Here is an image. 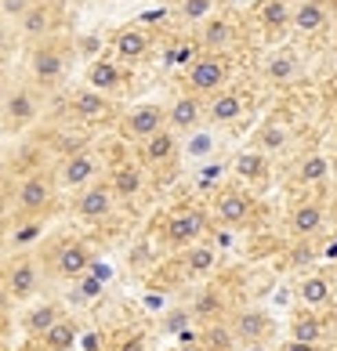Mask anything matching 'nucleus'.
Listing matches in <instances>:
<instances>
[{
  "mask_svg": "<svg viewBox=\"0 0 337 351\" xmlns=\"http://www.w3.org/2000/svg\"><path fill=\"white\" fill-rule=\"evenodd\" d=\"M229 73H232V62L229 55H203L200 58H192L189 62V69H185V84H189V95H218V90L225 87L229 80Z\"/></svg>",
  "mask_w": 337,
  "mask_h": 351,
  "instance_id": "obj_1",
  "label": "nucleus"
},
{
  "mask_svg": "<svg viewBox=\"0 0 337 351\" xmlns=\"http://www.w3.org/2000/svg\"><path fill=\"white\" fill-rule=\"evenodd\" d=\"M98 171H102L98 156L91 152V149H76V152H69L66 160L58 163V171H55V178H51V181H55L58 189H66V192H80L87 185H95Z\"/></svg>",
  "mask_w": 337,
  "mask_h": 351,
  "instance_id": "obj_2",
  "label": "nucleus"
},
{
  "mask_svg": "<svg viewBox=\"0 0 337 351\" xmlns=\"http://www.w3.org/2000/svg\"><path fill=\"white\" fill-rule=\"evenodd\" d=\"M207 232V214L196 210V206H181L167 217L163 225V243L171 246V250H189L192 243H200Z\"/></svg>",
  "mask_w": 337,
  "mask_h": 351,
  "instance_id": "obj_3",
  "label": "nucleus"
},
{
  "mask_svg": "<svg viewBox=\"0 0 337 351\" xmlns=\"http://www.w3.org/2000/svg\"><path fill=\"white\" fill-rule=\"evenodd\" d=\"M66 69H69V55L55 40H40V44L30 51V76L40 87L58 84L62 76H66Z\"/></svg>",
  "mask_w": 337,
  "mask_h": 351,
  "instance_id": "obj_4",
  "label": "nucleus"
},
{
  "mask_svg": "<svg viewBox=\"0 0 337 351\" xmlns=\"http://www.w3.org/2000/svg\"><path fill=\"white\" fill-rule=\"evenodd\" d=\"M167 127V116H163V106H156V101H146V106H135L124 112L120 120V134L127 141H135V145H141V141H149L152 134H160Z\"/></svg>",
  "mask_w": 337,
  "mask_h": 351,
  "instance_id": "obj_5",
  "label": "nucleus"
},
{
  "mask_svg": "<svg viewBox=\"0 0 337 351\" xmlns=\"http://www.w3.org/2000/svg\"><path fill=\"white\" fill-rule=\"evenodd\" d=\"M55 199V181L47 174H25L15 189V210L22 217H40Z\"/></svg>",
  "mask_w": 337,
  "mask_h": 351,
  "instance_id": "obj_6",
  "label": "nucleus"
},
{
  "mask_svg": "<svg viewBox=\"0 0 337 351\" xmlns=\"http://www.w3.org/2000/svg\"><path fill=\"white\" fill-rule=\"evenodd\" d=\"M4 290L11 301H30V297L40 290V265L33 257H15L11 265H4Z\"/></svg>",
  "mask_w": 337,
  "mask_h": 351,
  "instance_id": "obj_7",
  "label": "nucleus"
},
{
  "mask_svg": "<svg viewBox=\"0 0 337 351\" xmlns=\"http://www.w3.org/2000/svg\"><path fill=\"white\" fill-rule=\"evenodd\" d=\"M73 210L80 221H106L116 210V196H113L109 181H95V185L80 189L73 199Z\"/></svg>",
  "mask_w": 337,
  "mask_h": 351,
  "instance_id": "obj_8",
  "label": "nucleus"
},
{
  "mask_svg": "<svg viewBox=\"0 0 337 351\" xmlns=\"http://www.w3.org/2000/svg\"><path fill=\"white\" fill-rule=\"evenodd\" d=\"M91 250H87V243H80V239H66V243H58V250H55V257H51V271H55L58 279H80L84 271L91 268Z\"/></svg>",
  "mask_w": 337,
  "mask_h": 351,
  "instance_id": "obj_9",
  "label": "nucleus"
},
{
  "mask_svg": "<svg viewBox=\"0 0 337 351\" xmlns=\"http://www.w3.org/2000/svg\"><path fill=\"white\" fill-rule=\"evenodd\" d=\"M163 116H167V131L189 134V131H196V127H203V101L196 95H178L171 106L163 109Z\"/></svg>",
  "mask_w": 337,
  "mask_h": 351,
  "instance_id": "obj_10",
  "label": "nucleus"
},
{
  "mask_svg": "<svg viewBox=\"0 0 337 351\" xmlns=\"http://www.w3.org/2000/svg\"><path fill=\"white\" fill-rule=\"evenodd\" d=\"M243 112H247V98H243V90H229V87H222L218 95H211V101L203 106V116H207L214 127L236 123Z\"/></svg>",
  "mask_w": 337,
  "mask_h": 351,
  "instance_id": "obj_11",
  "label": "nucleus"
},
{
  "mask_svg": "<svg viewBox=\"0 0 337 351\" xmlns=\"http://www.w3.org/2000/svg\"><path fill=\"white\" fill-rule=\"evenodd\" d=\"M69 112L84 123H98L113 112V101H109V95H98V90H91V87H80V90L69 95Z\"/></svg>",
  "mask_w": 337,
  "mask_h": 351,
  "instance_id": "obj_12",
  "label": "nucleus"
},
{
  "mask_svg": "<svg viewBox=\"0 0 337 351\" xmlns=\"http://www.w3.org/2000/svg\"><path fill=\"white\" fill-rule=\"evenodd\" d=\"M251 199L243 196V192L236 189H225V192H218V199H214V217H218V225H229V228H236V225H247L251 221Z\"/></svg>",
  "mask_w": 337,
  "mask_h": 351,
  "instance_id": "obj_13",
  "label": "nucleus"
},
{
  "mask_svg": "<svg viewBox=\"0 0 337 351\" xmlns=\"http://www.w3.org/2000/svg\"><path fill=\"white\" fill-rule=\"evenodd\" d=\"M290 25L297 33H323L330 25V4L327 0H301L297 8H290Z\"/></svg>",
  "mask_w": 337,
  "mask_h": 351,
  "instance_id": "obj_14",
  "label": "nucleus"
},
{
  "mask_svg": "<svg viewBox=\"0 0 337 351\" xmlns=\"http://www.w3.org/2000/svg\"><path fill=\"white\" fill-rule=\"evenodd\" d=\"M15 25H19L22 36H30V40H47L51 29H55V4H51V0H36Z\"/></svg>",
  "mask_w": 337,
  "mask_h": 351,
  "instance_id": "obj_15",
  "label": "nucleus"
},
{
  "mask_svg": "<svg viewBox=\"0 0 337 351\" xmlns=\"http://www.w3.org/2000/svg\"><path fill=\"white\" fill-rule=\"evenodd\" d=\"M268 326H272V319L265 311L251 308V311H240V315L232 319V337H236L240 344H265Z\"/></svg>",
  "mask_w": 337,
  "mask_h": 351,
  "instance_id": "obj_16",
  "label": "nucleus"
},
{
  "mask_svg": "<svg viewBox=\"0 0 337 351\" xmlns=\"http://www.w3.org/2000/svg\"><path fill=\"white\" fill-rule=\"evenodd\" d=\"M36 112H40V101H36V95L25 90V87L11 90V95L4 98V120L11 127H30L36 120Z\"/></svg>",
  "mask_w": 337,
  "mask_h": 351,
  "instance_id": "obj_17",
  "label": "nucleus"
},
{
  "mask_svg": "<svg viewBox=\"0 0 337 351\" xmlns=\"http://www.w3.org/2000/svg\"><path fill=\"white\" fill-rule=\"evenodd\" d=\"M149 44H152V36L146 29H138V25H127V29L113 36V51L120 62H141L149 55Z\"/></svg>",
  "mask_w": 337,
  "mask_h": 351,
  "instance_id": "obj_18",
  "label": "nucleus"
},
{
  "mask_svg": "<svg viewBox=\"0 0 337 351\" xmlns=\"http://www.w3.org/2000/svg\"><path fill=\"white\" fill-rule=\"evenodd\" d=\"M87 87L98 90V95H113V90H120V87H124V69H120V62H113V58H95V62L87 66Z\"/></svg>",
  "mask_w": 337,
  "mask_h": 351,
  "instance_id": "obj_19",
  "label": "nucleus"
},
{
  "mask_svg": "<svg viewBox=\"0 0 337 351\" xmlns=\"http://www.w3.org/2000/svg\"><path fill=\"white\" fill-rule=\"evenodd\" d=\"M178 149H181L178 134L163 127L160 134H152L149 141H141V163H146V167H163V163H171L178 156Z\"/></svg>",
  "mask_w": 337,
  "mask_h": 351,
  "instance_id": "obj_20",
  "label": "nucleus"
},
{
  "mask_svg": "<svg viewBox=\"0 0 337 351\" xmlns=\"http://www.w3.org/2000/svg\"><path fill=\"white\" fill-rule=\"evenodd\" d=\"M109 189H113L116 199H135L138 192L146 189V174H141L138 163H120V167H113V174H109Z\"/></svg>",
  "mask_w": 337,
  "mask_h": 351,
  "instance_id": "obj_21",
  "label": "nucleus"
},
{
  "mask_svg": "<svg viewBox=\"0 0 337 351\" xmlns=\"http://www.w3.org/2000/svg\"><path fill=\"white\" fill-rule=\"evenodd\" d=\"M181 268L189 271V276H211L218 268V250L211 243H192L189 250H181Z\"/></svg>",
  "mask_w": 337,
  "mask_h": 351,
  "instance_id": "obj_22",
  "label": "nucleus"
},
{
  "mask_svg": "<svg viewBox=\"0 0 337 351\" xmlns=\"http://www.w3.org/2000/svg\"><path fill=\"white\" fill-rule=\"evenodd\" d=\"M229 171L236 174L240 181H257V178H265L268 160H265V152H257V149H243V152L232 156Z\"/></svg>",
  "mask_w": 337,
  "mask_h": 351,
  "instance_id": "obj_23",
  "label": "nucleus"
},
{
  "mask_svg": "<svg viewBox=\"0 0 337 351\" xmlns=\"http://www.w3.org/2000/svg\"><path fill=\"white\" fill-rule=\"evenodd\" d=\"M323 221H327V214H323L319 203H301V206H294V214H290V228H294V236L308 239L323 228Z\"/></svg>",
  "mask_w": 337,
  "mask_h": 351,
  "instance_id": "obj_24",
  "label": "nucleus"
},
{
  "mask_svg": "<svg viewBox=\"0 0 337 351\" xmlns=\"http://www.w3.org/2000/svg\"><path fill=\"white\" fill-rule=\"evenodd\" d=\"M236 40V25L229 19H211L203 25V47L207 55H225V47Z\"/></svg>",
  "mask_w": 337,
  "mask_h": 351,
  "instance_id": "obj_25",
  "label": "nucleus"
},
{
  "mask_svg": "<svg viewBox=\"0 0 337 351\" xmlns=\"http://www.w3.org/2000/svg\"><path fill=\"white\" fill-rule=\"evenodd\" d=\"M265 76L272 84H290L294 76H297V55L294 51H272V55L265 58Z\"/></svg>",
  "mask_w": 337,
  "mask_h": 351,
  "instance_id": "obj_26",
  "label": "nucleus"
},
{
  "mask_svg": "<svg viewBox=\"0 0 337 351\" xmlns=\"http://www.w3.org/2000/svg\"><path fill=\"white\" fill-rule=\"evenodd\" d=\"M185 156H189V160H214V156H218V134H214V127H196V131H189Z\"/></svg>",
  "mask_w": 337,
  "mask_h": 351,
  "instance_id": "obj_27",
  "label": "nucleus"
},
{
  "mask_svg": "<svg viewBox=\"0 0 337 351\" xmlns=\"http://www.w3.org/2000/svg\"><path fill=\"white\" fill-rule=\"evenodd\" d=\"M58 319H62V308L51 304V301H44V304H36L30 315H25L22 326H25V333H30V337H36V341H40V337H44L51 326H55Z\"/></svg>",
  "mask_w": 337,
  "mask_h": 351,
  "instance_id": "obj_28",
  "label": "nucleus"
},
{
  "mask_svg": "<svg viewBox=\"0 0 337 351\" xmlns=\"http://www.w3.org/2000/svg\"><path fill=\"white\" fill-rule=\"evenodd\" d=\"M297 297H301V304L305 308H323V304H330V279H323V276H305L301 286H297Z\"/></svg>",
  "mask_w": 337,
  "mask_h": 351,
  "instance_id": "obj_29",
  "label": "nucleus"
},
{
  "mask_svg": "<svg viewBox=\"0 0 337 351\" xmlns=\"http://www.w3.org/2000/svg\"><path fill=\"white\" fill-rule=\"evenodd\" d=\"M40 344H44V351H69L76 344V322L73 319H58L55 326L40 337Z\"/></svg>",
  "mask_w": 337,
  "mask_h": 351,
  "instance_id": "obj_30",
  "label": "nucleus"
},
{
  "mask_svg": "<svg viewBox=\"0 0 337 351\" xmlns=\"http://www.w3.org/2000/svg\"><path fill=\"white\" fill-rule=\"evenodd\" d=\"M327 178H330V160L323 152H308L301 167H297V181L301 185H323Z\"/></svg>",
  "mask_w": 337,
  "mask_h": 351,
  "instance_id": "obj_31",
  "label": "nucleus"
},
{
  "mask_svg": "<svg viewBox=\"0 0 337 351\" xmlns=\"http://www.w3.org/2000/svg\"><path fill=\"white\" fill-rule=\"evenodd\" d=\"M319 337H323V322L316 315H301V319H294V326H290V341L297 344H319Z\"/></svg>",
  "mask_w": 337,
  "mask_h": 351,
  "instance_id": "obj_32",
  "label": "nucleus"
},
{
  "mask_svg": "<svg viewBox=\"0 0 337 351\" xmlns=\"http://www.w3.org/2000/svg\"><path fill=\"white\" fill-rule=\"evenodd\" d=\"M102 293H106V282H102V279H95L91 271H84L80 279H73V301L91 304V301H98Z\"/></svg>",
  "mask_w": 337,
  "mask_h": 351,
  "instance_id": "obj_33",
  "label": "nucleus"
},
{
  "mask_svg": "<svg viewBox=\"0 0 337 351\" xmlns=\"http://www.w3.org/2000/svg\"><path fill=\"white\" fill-rule=\"evenodd\" d=\"M40 236H44V221L40 217H25L22 225L11 232V246H15V250H25V246H33Z\"/></svg>",
  "mask_w": 337,
  "mask_h": 351,
  "instance_id": "obj_34",
  "label": "nucleus"
},
{
  "mask_svg": "<svg viewBox=\"0 0 337 351\" xmlns=\"http://www.w3.org/2000/svg\"><path fill=\"white\" fill-rule=\"evenodd\" d=\"M262 19H265L268 29H283V25H290V8L283 4V0H265Z\"/></svg>",
  "mask_w": 337,
  "mask_h": 351,
  "instance_id": "obj_35",
  "label": "nucleus"
},
{
  "mask_svg": "<svg viewBox=\"0 0 337 351\" xmlns=\"http://www.w3.org/2000/svg\"><path fill=\"white\" fill-rule=\"evenodd\" d=\"M214 8H218V0H178L181 19H189V22L211 19V11H214Z\"/></svg>",
  "mask_w": 337,
  "mask_h": 351,
  "instance_id": "obj_36",
  "label": "nucleus"
},
{
  "mask_svg": "<svg viewBox=\"0 0 337 351\" xmlns=\"http://www.w3.org/2000/svg\"><path fill=\"white\" fill-rule=\"evenodd\" d=\"M290 141V134L283 131L279 123H268L265 131H262V138H257V152H276V149H283Z\"/></svg>",
  "mask_w": 337,
  "mask_h": 351,
  "instance_id": "obj_37",
  "label": "nucleus"
},
{
  "mask_svg": "<svg viewBox=\"0 0 337 351\" xmlns=\"http://www.w3.org/2000/svg\"><path fill=\"white\" fill-rule=\"evenodd\" d=\"M192 326V311L189 308H174V311H167L163 315V333H185Z\"/></svg>",
  "mask_w": 337,
  "mask_h": 351,
  "instance_id": "obj_38",
  "label": "nucleus"
},
{
  "mask_svg": "<svg viewBox=\"0 0 337 351\" xmlns=\"http://www.w3.org/2000/svg\"><path fill=\"white\" fill-rule=\"evenodd\" d=\"M36 0H0V22H19Z\"/></svg>",
  "mask_w": 337,
  "mask_h": 351,
  "instance_id": "obj_39",
  "label": "nucleus"
},
{
  "mask_svg": "<svg viewBox=\"0 0 337 351\" xmlns=\"http://www.w3.org/2000/svg\"><path fill=\"white\" fill-rule=\"evenodd\" d=\"M218 178H225V163H211V167H203V171H200V189L218 185Z\"/></svg>",
  "mask_w": 337,
  "mask_h": 351,
  "instance_id": "obj_40",
  "label": "nucleus"
},
{
  "mask_svg": "<svg viewBox=\"0 0 337 351\" xmlns=\"http://www.w3.org/2000/svg\"><path fill=\"white\" fill-rule=\"evenodd\" d=\"M11 51V29H8V22H0V55H8Z\"/></svg>",
  "mask_w": 337,
  "mask_h": 351,
  "instance_id": "obj_41",
  "label": "nucleus"
},
{
  "mask_svg": "<svg viewBox=\"0 0 337 351\" xmlns=\"http://www.w3.org/2000/svg\"><path fill=\"white\" fill-rule=\"evenodd\" d=\"M279 351H316L312 344H297V341H287V344H283Z\"/></svg>",
  "mask_w": 337,
  "mask_h": 351,
  "instance_id": "obj_42",
  "label": "nucleus"
},
{
  "mask_svg": "<svg viewBox=\"0 0 337 351\" xmlns=\"http://www.w3.org/2000/svg\"><path fill=\"white\" fill-rule=\"evenodd\" d=\"M98 47H102V44L95 40V36H87V40H84V51H87V55H91V51H98Z\"/></svg>",
  "mask_w": 337,
  "mask_h": 351,
  "instance_id": "obj_43",
  "label": "nucleus"
},
{
  "mask_svg": "<svg viewBox=\"0 0 337 351\" xmlns=\"http://www.w3.org/2000/svg\"><path fill=\"white\" fill-rule=\"evenodd\" d=\"M4 174H8V160H4V152H0V181H4Z\"/></svg>",
  "mask_w": 337,
  "mask_h": 351,
  "instance_id": "obj_44",
  "label": "nucleus"
},
{
  "mask_svg": "<svg viewBox=\"0 0 337 351\" xmlns=\"http://www.w3.org/2000/svg\"><path fill=\"white\" fill-rule=\"evenodd\" d=\"M243 351H268L265 344H243Z\"/></svg>",
  "mask_w": 337,
  "mask_h": 351,
  "instance_id": "obj_45",
  "label": "nucleus"
},
{
  "mask_svg": "<svg viewBox=\"0 0 337 351\" xmlns=\"http://www.w3.org/2000/svg\"><path fill=\"white\" fill-rule=\"evenodd\" d=\"M0 279H4V257H0Z\"/></svg>",
  "mask_w": 337,
  "mask_h": 351,
  "instance_id": "obj_46",
  "label": "nucleus"
},
{
  "mask_svg": "<svg viewBox=\"0 0 337 351\" xmlns=\"http://www.w3.org/2000/svg\"><path fill=\"white\" fill-rule=\"evenodd\" d=\"M334 206H337V196H334Z\"/></svg>",
  "mask_w": 337,
  "mask_h": 351,
  "instance_id": "obj_47",
  "label": "nucleus"
},
{
  "mask_svg": "<svg viewBox=\"0 0 337 351\" xmlns=\"http://www.w3.org/2000/svg\"><path fill=\"white\" fill-rule=\"evenodd\" d=\"M334 8H337V4H334Z\"/></svg>",
  "mask_w": 337,
  "mask_h": 351,
  "instance_id": "obj_48",
  "label": "nucleus"
}]
</instances>
